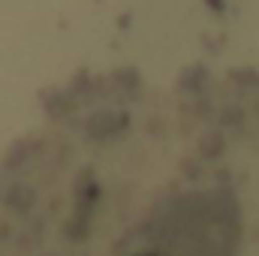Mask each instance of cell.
Wrapping results in <instances>:
<instances>
[{
  "label": "cell",
  "mask_w": 259,
  "mask_h": 256,
  "mask_svg": "<svg viewBox=\"0 0 259 256\" xmlns=\"http://www.w3.org/2000/svg\"><path fill=\"white\" fill-rule=\"evenodd\" d=\"M259 84L97 75L0 157V256H250Z\"/></svg>",
  "instance_id": "1"
}]
</instances>
